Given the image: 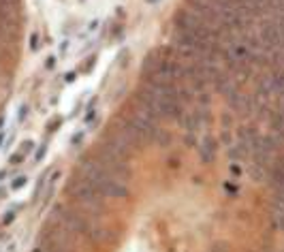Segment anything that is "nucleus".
<instances>
[{
    "label": "nucleus",
    "mask_w": 284,
    "mask_h": 252,
    "mask_svg": "<svg viewBox=\"0 0 284 252\" xmlns=\"http://www.w3.org/2000/svg\"><path fill=\"white\" fill-rule=\"evenodd\" d=\"M79 175L84 180H88L105 199H124L128 197L126 182H122L120 178L111 175L107 169H103L94 158H85L79 165Z\"/></svg>",
    "instance_id": "nucleus-1"
},
{
    "label": "nucleus",
    "mask_w": 284,
    "mask_h": 252,
    "mask_svg": "<svg viewBox=\"0 0 284 252\" xmlns=\"http://www.w3.org/2000/svg\"><path fill=\"white\" fill-rule=\"evenodd\" d=\"M67 190H68V195H71L73 199L84 207L85 214H90V216H99V214H103V207H105L103 199L105 197L100 195V192L96 190L88 180H84L82 175H77L75 180L68 182Z\"/></svg>",
    "instance_id": "nucleus-2"
},
{
    "label": "nucleus",
    "mask_w": 284,
    "mask_h": 252,
    "mask_svg": "<svg viewBox=\"0 0 284 252\" xmlns=\"http://www.w3.org/2000/svg\"><path fill=\"white\" fill-rule=\"evenodd\" d=\"M94 160L100 165L103 169H107L111 175H116V178H120L122 182H128L131 180V167H128V156L124 154H120L117 150H114L111 146H107L103 141L99 148V152H96Z\"/></svg>",
    "instance_id": "nucleus-3"
},
{
    "label": "nucleus",
    "mask_w": 284,
    "mask_h": 252,
    "mask_svg": "<svg viewBox=\"0 0 284 252\" xmlns=\"http://www.w3.org/2000/svg\"><path fill=\"white\" fill-rule=\"evenodd\" d=\"M199 152H201L203 160H212L214 154H216V141H214L212 137H205V139H203V141L199 143Z\"/></svg>",
    "instance_id": "nucleus-4"
},
{
    "label": "nucleus",
    "mask_w": 284,
    "mask_h": 252,
    "mask_svg": "<svg viewBox=\"0 0 284 252\" xmlns=\"http://www.w3.org/2000/svg\"><path fill=\"white\" fill-rule=\"evenodd\" d=\"M26 175H19V178H15L13 182H11V190H19V188H24L26 186Z\"/></svg>",
    "instance_id": "nucleus-5"
},
{
    "label": "nucleus",
    "mask_w": 284,
    "mask_h": 252,
    "mask_svg": "<svg viewBox=\"0 0 284 252\" xmlns=\"http://www.w3.org/2000/svg\"><path fill=\"white\" fill-rule=\"evenodd\" d=\"M39 47H41V36H39V32H32V34H30V50L36 51Z\"/></svg>",
    "instance_id": "nucleus-6"
},
{
    "label": "nucleus",
    "mask_w": 284,
    "mask_h": 252,
    "mask_svg": "<svg viewBox=\"0 0 284 252\" xmlns=\"http://www.w3.org/2000/svg\"><path fill=\"white\" fill-rule=\"evenodd\" d=\"M28 111H30V107L28 105H19V109H17V122H26V118H28Z\"/></svg>",
    "instance_id": "nucleus-7"
},
{
    "label": "nucleus",
    "mask_w": 284,
    "mask_h": 252,
    "mask_svg": "<svg viewBox=\"0 0 284 252\" xmlns=\"http://www.w3.org/2000/svg\"><path fill=\"white\" fill-rule=\"evenodd\" d=\"M82 141H84V131H77L71 137V148H79V146H82Z\"/></svg>",
    "instance_id": "nucleus-8"
},
{
    "label": "nucleus",
    "mask_w": 284,
    "mask_h": 252,
    "mask_svg": "<svg viewBox=\"0 0 284 252\" xmlns=\"http://www.w3.org/2000/svg\"><path fill=\"white\" fill-rule=\"evenodd\" d=\"M32 148H34V141H30V139H28V141L21 143V150H19V152H21V154H28Z\"/></svg>",
    "instance_id": "nucleus-9"
},
{
    "label": "nucleus",
    "mask_w": 284,
    "mask_h": 252,
    "mask_svg": "<svg viewBox=\"0 0 284 252\" xmlns=\"http://www.w3.org/2000/svg\"><path fill=\"white\" fill-rule=\"evenodd\" d=\"M45 152H47V148H45V146H41V150L34 154V160H36V163H41L43 156H45Z\"/></svg>",
    "instance_id": "nucleus-10"
},
{
    "label": "nucleus",
    "mask_w": 284,
    "mask_h": 252,
    "mask_svg": "<svg viewBox=\"0 0 284 252\" xmlns=\"http://www.w3.org/2000/svg\"><path fill=\"white\" fill-rule=\"evenodd\" d=\"M56 62H58V58L56 56H50L45 60V68H53V67H56Z\"/></svg>",
    "instance_id": "nucleus-11"
},
{
    "label": "nucleus",
    "mask_w": 284,
    "mask_h": 252,
    "mask_svg": "<svg viewBox=\"0 0 284 252\" xmlns=\"http://www.w3.org/2000/svg\"><path fill=\"white\" fill-rule=\"evenodd\" d=\"M24 158H26V154H15V156H11V165H15V163H24Z\"/></svg>",
    "instance_id": "nucleus-12"
},
{
    "label": "nucleus",
    "mask_w": 284,
    "mask_h": 252,
    "mask_svg": "<svg viewBox=\"0 0 284 252\" xmlns=\"http://www.w3.org/2000/svg\"><path fill=\"white\" fill-rule=\"evenodd\" d=\"M13 220H15V212H9V214H7V218H2V224L7 227V224H11Z\"/></svg>",
    "instance_id": "nucleus-13"
},
{
    "label": "nucleus",
    "mask_w": 284,
    "mask_h": 252,
    "mask_svg": "<svg viewBox=\"0 0 284 252\" xmlns=\"http://www.w3.org/2000/svg\"><path fill=\"white\" fill-rule=\"evenodd\" d=\"M75 79H77V73H67V75H64V82H67V84H73Z\"/></svg>",
    "instance_id": "nucleus-14"
},
{
    "label": "nucleus",
    "mask_w": 284,
    "mask_h": 252,
    "mask_svg": "<svg viewBox=\"0 0 284 252\" xmlns=\"http://www.w3.org/2000/svg\"><path fill=\"white\" fill-rule=\"evenodd\" d=\"M60 124H62V120H56V122H51V124H50V131H53V128H58Z\"/></svg>",
    "instance_id": "nucleus-15"
},
{
    "label": "nucleus",
    "mask_w": 284,
    "mask_h": 252,
    "mask_svg": "<svg viewBox=\"0 0 284 252\" xmlns=\"http://www.w3.org/2000/svg\"><path fill=\"white\" fill-rule=\"evenodd\" d=\"M4 124H7V116H0V131L4 128Z\"/></svg>",
    "instance_id": "nucleus-16"
},
{
    "label": "nucleus",
    "mask_w": 284,
    "mask_h": 252,
    "mask_svg": "<svg viewBox=\"0 0 284 252\" xmlns=\"http://www.w3.org/2000/svg\"><path fill=\"white\" fill-rule=\"evenodd\" d=\"M67 50H68V41H64V43H62V45H60V51L64 53V51H67Z\"/></svg>",
    "instance_id": "nucleus-17"
},
{
    "label": "nucleus",
    "mask_w": 284,
    "mask_h": 252,
    "mask_svg": "<svg viewBox=\"0 0 284 252\" xmlns=\"http://www.w3.org/2000/svg\"><path fill=\"white\" fill-rule=\"evenodd\" d=\"M7 173H9L7 169H2V171H0V180H2V178H7Z\"/></svg>",
    "instance_id": "nucleus-18"
},
{
    "label": "nucleus",
    "mask_w": 284,
    "mask_h": 252,
    "mask_svg": "<svg viewBox=\"0 0 284 252\" xmlns=\"http://www.w3.org/2000/svg\"><path fill=\"white\" fill-rule=\"evenodd\" d=\"M4 143V131H0V146Z\"/></svg>",
    "instance_id": "nucleus-19"
}]
</instances>
